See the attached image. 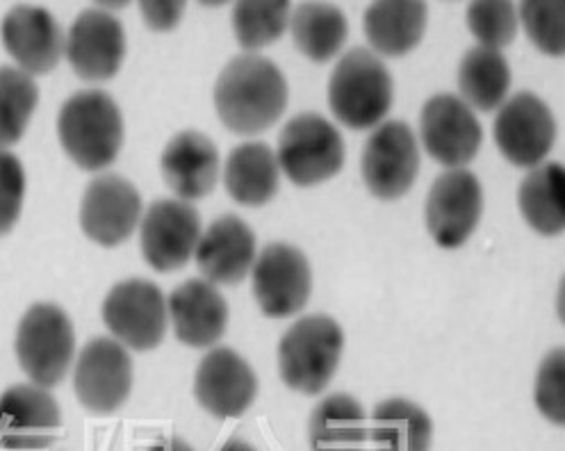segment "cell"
Returning a JSON list of instances; mask_svg holds the SVG:
<instances>
[{"label":"cell","mask_w":565,"mask_h":451,"mask_svg":"<svg viewBox=\"0 0 565 451\" xmlns=\"http://www.w3.org/2000/svg\"><path fill=\"white\" fill-rule=\"evenodd\" d=\"M222 451H256V447H252L249 442H244V440H231L222 447Z\"/></svg>","instance_id":"cell-38"},{"label":"cell","mask_w":565,"mask_h":451,"mask_svg":"<svg viewBox=\"0 0 565 451\" xmlns=\"http://www.w3.org/2000/svg\"><path fill=\"white\" fill-rule=\"evenodd\" d=\"M62 433V412L40 386H12L0 397V444L10 451H40Z\"/></svg>","instance_id":"cell-18"},{"label":"cell","mask_w":565,"mask_h":451,"mask_svg":"<svg viewBox=\"0 0 565 451\" xmlns=\"http://www.w3.org/2000/svg\"><path fill=\"white\" fill-rule=\"evenodd\" d=\"M288 28L301 55L317 64H327L338 57L349 37L344 12L329 3H301L290 14Z\"/></svg>","instance_id":"cell-29"},{"label":"cell","mask_w":565,"mask_h":451,"mask_svg":"<svg viewBox=\"0 0 565 451\" xmlns=\"http://www.w3.org/2000/svg\"><path fill=\"white\" fill-rule=\"evenodd\" d=\"M167 312L175 337L192 350H210L228 326L226 299L203 279H190L175 288L167 299Z\"/></svg>","instance_id":"cell-21"},{"label":"cell","mask_w":565,"mask_h":451,"mask_svg":"<svg viewBox=\"0 0 565 451\" xmlns=\"http://www.w3.org/2000/svg\"><path fill=\"white\" fill-rule=\"evenodd\" d=\"M419 171L415 132L406 121H385L374 128L363 149L361 173L367 190L381 201L402 198Z\"/></svg>","instance_id":"cell-9"},{"label":"cell","mask_w":565,"mask_h":451,"mask_svg":"<svg viewBox=\"0 0 565 451\" xmlns=\"http://www.w3.org/2000/svg\"><path fill=\"white\" fill-rule=\"evenodd\" d=\"M534 401L552 425H565V352L561 346L550 352L539 367Z\"/></svg>","instance_id":"cell-34"},{"label":"cell","mask_w":565,"mask_h":451,"mask_svg":"<svg viewBox=\"0 0 565 451\" xmlns=\"http://www.w3.org/2000/svg\"><path fill=\"white\" fill-rule=\"evenodd\" d=\"M367 436L374 451H431L434 422L417 404L393 397L374 408Z\"/></svg>","instance_id":"cell-26"},{"label":"cell","mask_w":565,"mask_h":451,"mask_svg":"<svg viewBox=\"0 0 565 451\" xmlns=\"http://www.w3.org/2000/svg\"><path fill=\"white\" fill-rule=\"evenodd\" d=\"M64 55L74 74L87 83L115 78L126 57L121 21L105 10H85L66 32Z\"/></svg>","instance_id":"cell-15"},{"label":"cell","mask_w":565,"mask_h":451,"mask_svg":"<svg viewBox=\"0 0 565 451\" xmlns=\"http://www.w3.org/2000/svg\"><path fill=\"white\" fill-rule=\"evenodd\" d=\"M145 23L156 32H169L181 23L185 14V3L181 0H149V3H139Z\"/></svg>","instance_id":"cell-36"},{"label":"cell","mask_w":565,"mask_h":451,"mask_svg":"<svg viewBox=\"0 0 565 451\" xmlns=\"http://www.w3.org/2000/svg\"><path fill=\"white\" fill-rule=\"evenodd\" d=\"M162 179L181 201L207 196L220 179V151L199 130H183L164 147L160 158Z\"/></svg>","instance_id":"cell-22"},{"label":"cell","mask_w":565,"mask_h":451,"mask_svg":"<svg viewBox=\"0 0 565 451\" xmlns=\"http://www.w3.org/2000/svg\"><path fill=\"white\" fill-rule=\"evenodd\" d=\"M429 8L417 0H383L372 3L363 17V30L374 55H408L424 37Z\"/></svg>","instance_id":"cell-23"},{"label":"cell","mask_w":565,"mask_h":451,"mask_svg":"<svg viewBox=\"0 0 565 451\" xmlns=\"http://www.w3.org/2000/svg\"><path fill=\"white\" fill-rule=\"evenodd\" d=\"M419 135L424 151L449 169H463L472 162L483 142L477 115L454 94H438L424 103Z\"/></svg>","instance_id":"cell-14"},{"label":"cell","mask_w":565,"mask_h":451,"mask_svg":"<svg viewBox=\"0 0 565 451\" xmlns=\"http://www.w3.org/2000/svg\"><path fill=\"white\" fill-rule=\"evenodd\" d=\"M494 142L511 164L541 167L556 142V121L547 103L532 92L511 96L494 119Z\"/></svg>","instance_id":"cell-13"},{"label":"cell","mask_w":565,"mask_h":451,"mask_svg":"<svg viewBox=\"0 0 565 451\" xmlns=\"http://www.w3.org/2000/svg\"><path fill=\"white\" fill-rule=\"evenodd\" d=\"M74 390L78 401L96 415L119 410L132 390V361L126 346L113 337L89 340L76 361Z\"/></svg>","instance_id":"cell-11"},{"label":"cell","mask_w":565,"mask_h":451,"mask_svg":"<svg viewBox=\"0 0 565 451\" xmlns=\"http://www.w3.org/2000/svg\"><path fill=\"white\" fill-rule=\"evenodd\" d=\"M344 350L342 326L329 315L297 320L278 344V372L282 384L301 395H320L329 388Z\"/></svg>","instance_id":"cell-4"},{"label":"cell","mask_w":565,"mask_h":451,"mask_svg":"<svg viewBox=\"0 0 565 451\" xmlns=\"http://www.w3.org/2000/svg\"><path fill=\"white\" fill-rule=\"evenodd\" d=\"M194 258L203 281L237 286L256 262V233L244 219L224 215L201 230Z\"/></svg>","instance_id":"cell-20"},{"label":"cell","mask_w":565,"mask_h":451,"mask_svg":"<svg viewBox=\"0 0 565 451\" xmlns=\"http://www.w3.org/2000/svg\"><path fill=\"white\" fill-rule=\"evenodd\" d=\"M254 297L271 320H286L301 312L312 292V269L301 249L271 241L252 267Z\"/></svg>","instance_id":"cell-8"},{"label":"cell","mask_w":565,"mask_h":451,"mask_svg":"<svg viewBox=\"0 0 565 451\" xmlns=\"http://www.w3.org/2000/svg\"><path fill=\"white\" fill-rule=\"evenodd\" d=\"M288 0H239L233 6V32L244 51H260L282 37L290 25Z\"/></svg>","instance_id":"cell-30"},{"label":"cell","mask_w":565,"mask_h":451,"mask_svg":"<svg viewBox=\"0 0 565 451\" xmlns=\"http://www.w3.org/2000/svg\"><path fill=\"white\" fill-rule=\"evenodd\" d=\"M25 196V171L21 160L8 149H0V235L19 222Z\"/></svg>","instance_id":"cell-35"},{"label":"cell","mask_w":565,"mask_h":451,"mask_svg":"<svg viewBox=\"0 0 565 451\" xmlns=\"http://www.w3.org/2000/svg\"><path fill=\"white\" fill-rule=\"evenodd\" d=\"M141 222V196L119 173L94 179L81 203L83 233L100 247H119Z\"/></svg>","instance_id":"cell-17"},{"label":"cell","mask_w":565,"mask_h":451,"mask_svg":"<svg viewBox=\"0 0 565 451\" xmlns=\"http://www.w3.org/2000/svg\"><path fill=\"white\" fill-rule=\"evenodd\" d=\"M393 76L367 49L347 51L329 80V108L351 130L379 126L393 108Z\"/></svg>","instance_id":"cell-3"},{"label":"cell","mask_w":565,"mask_h":451,"mask_svg":"<svg viewBox=\"0 0 565 451\" xmlns=\"http://www.w3.org/2000/svg\"><path fill=\"white\" fill-rule=\"evenodd\" d=\"M0 34L19 72L30 78L51 74L64 55V32L44 8L17 6L6 17Z\"/></svg>","instance_id":"cell-19"},{"label":"cell","mask_w":565,"mask_h":451,"mask_svg":"<svg viewBox=\"0 0 565 451\" xmlns=\"http://www.w3.org/2000/svg\"><path fill=\"white\" fill-rule=\"evenodd\" d=\"M288 80L263 55L233 57L215 85V110L235 135H258L271 128L288 108Z\"/></svg>","instance_id":"cell-1"},{"label":"cell","mask_w":565,"mask_h":451,"mask_svg":"<svg viewBox=\"0 0 565 451\" xmlns=\"http://www.w3.org/2000/svg\"><path fill=\"white\" fill-rule=\"evenodd\" d=\"M483 213V190L470 169H447L431 185L424 219L436 245L458 249L475 233Z\"/></svg>","instance_id":"cell-10"},{"label":"cell","mask_w":565,"mask_h":451,"mask_svg":"<svg viewBox=\"0 0 565 451\" xmlns=\"http://www.w3.org/2000/svg\"><path fill=\"white\" fill-rule=\"evenodd\" d=\"M468 28L481 49H507L518 34V10L509 0H477L468 8Z\"/></svg>","instance_id":"cell-32"},{"label":"cell","mask_w":565,"mask_h":451,"mask_svg":"<svg viewBox=\"0 0 565 451\" xmlns=\"http://www.w3.org/2000/svg\"><path fill=\"white\" fill-rule=\"evenodd\" d=\"M76 354V333L55 303H34L17 329V358L32 386L55 388Z\"/></svg>","instance_id":"cell-5"},{"label":"cell","mask_w":565,"mask_h":451,"mask_svg":"<svg viewBox=\"0 0 565 451\" xmlns=\"http://www.w3.org/2000/svg\"><path fill=\"white\" fill-rule=\"evenodd\" d=\"M520 21L526 37L552 57L565 53V3L563 0H526L520 6Z\"/></svg>","instance_id":"cell-33"},{"label":"cell","mask_w":565,"mask_h":451,"mask_svg":"<svg viewBox=\"0 0 565 451\" xmlns=\"http://www.w3.org/2000/svg\"><path fill=\"white\" fill-rule=\"evenodd\" d=\"M310 451H363L367 442L365 408L351 395L324 397L310 412Z\"/></svg>","instance_id":"cell-24"},{"label":"cell","mask_w":565,"mask_h":451,"mask_svg":"<svg viewBox=\"0 0 565 451\" xmlns=\"http://www.w3.org/2000/svg\"><path fill=\"white\" fill-rule=\"evenodd\" d=\"M149 451H194V447L183 438L169 436V438H162L158 444H153Z\"/></svg>","instance_id":"cell-37"},{"label":"cell","mask_w":565,"mask_h":451,"mask_svg":"<svg viewBox=\"0 0 565 451\" xmlns=\"http://www.w3.org/2000/svg\"><path fill=\"white\" fill-rule=\"evenodd\" d=\"M103 322L115 340L128 350L151 352L167 333V299L151 281H121L103 301Z\"/></svg>","instance_id":"cell-7"},{"label":"cell","mask_w":565,"mask_h":451,"mask_svg":"<svg viewBox=\"0 0 565 451\" xmlns=\"http://www.w3.org/2000/svg\"><path fill=\"white\" fill-rule=\"evenodd\" d=\"M276 162L297 187L320 185L344 167L342 135L322 115H297L278 135Z\"/></svg>","instance_id":"cell-6"},{"label":"cell","mask_w":565,"mask_h":451,"mask_svg":"<svg viewBox=\"0 0 565 451\" xmlns=\"http://www.w3.org/2000/svg\"><path fill=\"white\" fill-rule=\"evenodd\" d=\"M280 169L276 153L265 142H246L231 151L224 185L235 203L246 207H260L278 192Z\"/></svg>","instance_id":"cell-25"},{"label":"cell","mask_w":565,"mask_h":451,"mask_svg":"<svg viewBox=\"0 0 565 451\" xmlns=\"http://www.w3.org/2000/svg\"><path fill=\"white\" fill-rule=\"evenodd\" d=\"M57 135L66 155L81 169L100 171L124 147V117L108 92L85 89L62 106Z\"/></svg>","instance_id":"cell-2"},{"label":"cell","mask_w":565,"mask_h":451,"mask_svg":"<svg viewBox=\"0 0 565 451\" xmlns=\"http://www.w3.org/2000/svg\"><path fill=\"white\" fill-rule=\"evenodd\" d=\"M38 103V83L14 66H0V149L21 142Z\"/></svg>","instance_id":"cell-31"},{"label":"cell","mask_w":565,"mask_h":451,"mask_svg":"<svg viewBox=\"0 0 565 451\" xmlns=\"http://www.w3.org/2000/svg\"><path fill=\"white\" fill-rule=\"evenodd\" d=\"M458 89L466 106L479 112H492L507 100L511 89L509 60L481 46L470 49L458 66Z\"/></svg>","instance_id":"cell-28"},{"label":"cell","mask_w":565,"mask_h":451,"mask_svg":"<svg viewBox=\"0 0 565 451\" xmlns=\"http://www.w3.org/2000/svg\"><path fill=\"white\" fill-rule=\"evenodd\" d=\"M199 237L201 217L188 201H156L139 222L141 256L162 273L183 269L196 251Z\"/></svg>","instance_id":"cell-12"},{"label":"cell","mask_w":565,"mask_h":451,"mask_svg":"<svg viewBox=\"0 0 565 451\" xmlns=\"http://www.w3.org/2000/svg\"><path fill=\"white\" fill-rule=\"evenodd\" d=\"M518 203L524 222L541 235H561L565 226V176L556 162L541 164L526 173Z\"/></svg>","instance_id":"cell-27"},{"label":"cell","mask_w":565,"mask_h":451,"mask_svg":"<svg viewBox=\"0 0 565 451\" xmlns=\"http://www.w3.org/2000/svg\"><path fill=\"white\" fill-rule=\"evenodd\" d=\"M258 395V378L252 365L228 346L210 350L194 376V397L220 420L242 418Z\"/></svg>","instance_id":"cell-16"}]
</instances>
